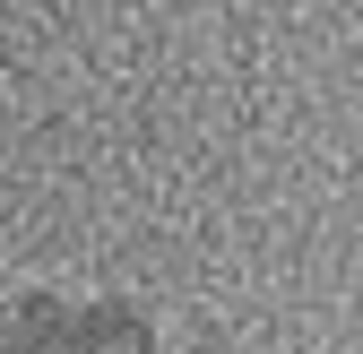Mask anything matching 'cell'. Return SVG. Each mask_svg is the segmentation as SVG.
I'll list each match as a JSON object with an SVG mask.
<instances>
[{
	"label": "cell",
	"mask_w": 363,
	"mask_h": 354,
	"mask_svg": "<svg viewBox=\"0 0 363 354\" xmlns=\"http://www.w3.org/2000/svg\"><path fill=\"white\" fill-rule=\"evenodd\" d=\"M0 354H78V285H9L0 294Z\"/></svg>",
	"instance_id": "1"
}]
</instances>
